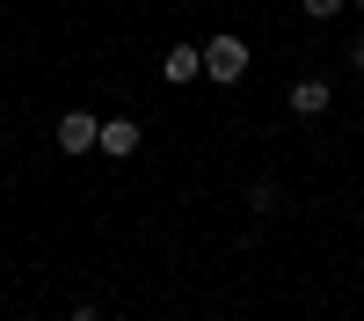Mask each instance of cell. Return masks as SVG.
<instances>
[{"label":"cell","instance_id":"obj_9","mask_svg":"<svg viewBox=\"0 0 364 321\" xmlns=\"http://www.w3.org/2000/svg\"><path fill=\"white\" fill-rule=\"evenodd\" d=\"M350 66H364V37H357V51H350Z\"/></svg>","mask_w":364,"mask_h":321},{"label":"cell","instance_id":"obj_3","mask_svg":"<svg viewBox=\"0 0 364 321\" xmlns=\"http://www.w3.org/2000/svg\"><path fill=\"white\" fill-rule=\"evenodd\" d=\"M95 146H102V154H117V161H124V154H139V125H132V117H102Z\"/></svg>","mask_w":364,"mask_h":321},{"label":"cell","instance_id":"obj_1","mask_svg":"<svg viewBox=\"0 0 364 321\" xmlns=\"http://www.w3.org/2000/svg\"><path fill=\"white\" fill-rule=\"evenodd\" d=\"M197 58H204V80H219V88H233L240 73H248V44L240 37H211Z\"/></svg>","mask_w":364,"mask_h":321},{"label":"cell","instance_id":"obj_5","mask_svg":"<svg viewBox=\"0 0 364 321\" xmlns=\"http://www.w3.org/2000/svg\"><path fill=\"white\" fill-rule=\"evenodd\" d=\"M291 110H299V117H321V110H328V80H299V88H291Z\"/></svg>","mask_w":364,"mask_h":321},{"label":"cell","instance_id":"obj_7","mask_svg":"<svg viewBox=\"0 0 364 321\" xmlns=\"http://www.w3.org/2000/svg\"><path fill=\"white\" fill-rule=\"evenodd\" d=\"M299 8H306L314 22H328V15H343V0H299Z\"/></svg>","mask_w":364,"mask_h":321},{"label":"cell","instance_id":"obj_4","mask_svg":"<svg viewBox=\"0 0 364 321\" xmlns=\"http://www.w3.org/2000/svg\"><path fill=\"white\" fill-rule=\"evenodd\" d=\"M161 80H175V88H182V80H204V58H197V44H175V51L161 58Z\"/></svg>","mask_w":364,"mask_h":321},{"label":"cell","instance_id":"obj_10","mask_svg":"<svg viewBox=\"0 0 364 321\" xmlns=\"http://www.w3.org/2000/svg\"><path fill=\"white\" fill-rule=\"evenodd\" d=\"M357 8H364V0H357Z\"/></svg>","mask_w":364,"mask_h":321},{"label":"cell","instance_id":"obj_8","mask_svg":"<svg viewBox=\"0 0 364 321\" xmlns=\"http://www.w3.org/2000/svg\"><path fill=\"white\" fill-rule=\"evenodd\" d=\"M66 321H102V307H73V314H66Z\"/></svg>","mask_w":364,"mask_h":321},{"label":"cell","instance_id":"obj_2","mask_svg":"<svg viewBox=\"0 0 364 321\" xmlns=\"http://www.w3.org/2000/svg\"><path fill=\"white\" fill-rule=\"evenodd\" d=\"M95 132H102L95 110H66L58 117V146H66V154H95Z\"/></svg>","mask_w":364,"mask_h":321},{"label":"cell","instance_id":"obj_6","mask_svg":"<svg viewBox=\"0 0 364 321\" xmlns=\"http://www.w3.org/2000/svg\"><path fill=\"white\" fill-rule=\"evenodd\" d=\"M248 212H277V183H255L248 190Z\"/></svg>","mask_w":364,"mask_h":321},{"label":"cell","instance_id":"obj_11","mask_svg":"<svg viewBox=\"0 0 364 321\" xmlns=\"http://www.w3.org/2000/svg\"><path fill=\"white\" fill-rule=\"evenodd\" d=\"M124 321H132V314H124Z\"/></svg>","mask_w":364,"mask_h":321}]
</instances>
